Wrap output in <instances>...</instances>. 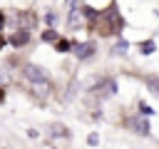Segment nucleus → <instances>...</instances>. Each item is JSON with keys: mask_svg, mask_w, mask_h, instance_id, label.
Segmentation results:
<instances>
[{"mask_svg": "<svg viewBox=\"0 0 159 149\" xmlns=\"http://www.w3.org/2000/svg\"><path fill=\"white\" fill-rule=\"evenodd\" d=\"M25 77L35 84V89H40V84H42V89L50 92V79H47V74H45L42 67H37V65H25Z\"/></svg>", "mask_w": 159, "mask_h": 149, "instance_id": "obj_1", "label": "nucleus"}, {"mask_svg": "<svg viewBox=\"0 0 159 149\" xmlns=\"http://www.w3.org/2000/svg\"><path fill=\"white\" fill-rule=\"evenodd\" d=\"M94 92L102 94V97H112V94L117 92V84H114V79H104V82H99V84L94 87Z\"/></svg>", "mask_w": 159, "mask_h": 149, "instance_id": "obj_2", "label": "nucleus"}, {"mask_svg": "<svg viewBox=\"0 0 159 149\" xmlns=\"http://www.w3.org/2000/svg\"><path fill=\"white\" fill-rule=\"evenodd\" d=\"M92 52H94V45H92V42H82V45H77V52H75V55H77L80 60H87Z\"/></svg>", "mask_w": 159, "mask_h": 149, "instance_id": "obj_3", "label": "nucleus"}, {"mask_svg": "<svg viewBox=\"0 0 159 149\" xmlns=\"http://www.w3.org/2000/svg\"><path fill=\"white\" fill-rule=\"evenodd\" d=\"M77 12H80V10L75 7V10H72V15H70V27H77V25H82V15H77Z\"/></svg>", "mask_w": 159, "mask_h": 149, "instance_id": "obj_4", "label": "nucleus"}, {"mask_svg": "<svg viewBox=\"0 0 159 149\" xmlns=\"http://www.w3.org/2000/svg\"><path fill=\"white\" fill-rule=\"evenodd\" d=\"M25 42H27V32L25 30L20 35H12V45H25Z\"/></svg>", "mask_w": 159, "mask_h": 149, "instance_id": "obj_5", "label": "nucleus"}, {"mask_svg": "<svg viewBox=\"0 0 159 149\" xmlns=\"http://www.w3.org/2000/svg\"><path fill=\"white\" fill-rule=\"evenodd\" d=\"M139 50H142L144 55H152V52H154V42H152V40H147V42H142V45H139Z\"/></svg>", "mask_w": 159, "mask_h": 149, "instance_id": "obj_6", "label": "nucleus"}, {"mask_svg": "<svg viewBox=\"0 0 159 149\" xmlns=\"http://www.w3.org/2000/svg\"><path fill=\"white\" fill-rule=\"evenodd\" d=\"M127 47H129V45H127V40H119V42L114 45V52H117V55H122V52H127Z\"/></svg>", "mask_w": 159, "mask_h": 149, "instance_id": "obj_7", "label": "nucleus"}, {"mask_svg": "<svg viewBox=\"0 0 159 149\" xmlns=\"http://www.w3.org/2000/svg\"><path fill=\"white\" fill-rule=\"evenodd\" d=\"M57 50H62V52L70 50V42H67V40H57Z\"/></svg>", "mask_w": 159, "mask_h": 149, "instance_id": "obj_8", "label": "nucleus"}, {"mask_svg": "<svg viewBox=\"0 0 159 149\" xmlns=\"http://www.w3.org/2000/svg\"><path fill=\"white\" fill-rule=\"evenodd\" d=\"M42 37H45V40H57V35H55V32H52V30H47V32H45V35H42Z\"/></svg>", "mask_w": 159, "mask_h": 149, "instance_id": "obj_9", "label": "nucleus"}, {"mask_svg": "<svg viewBox=\"0 0 159 149\" xmlns=\"http://www.w3.org/2000/svg\"><path fill=\"white\" fill-rule=\"evenodd\" d=\"M87 142H89V144L94 147V144H97V134H89V137H87Z\"/></svg>", "mask_w": 159, "mask_h": 149, "instance_id": "obj_10", "label": "nucleus"}, {"mask_svg": "<svg viewBox=\"0 0 159 149\" xmlns=\"http://www.w3.org/2000/svg\"><path fill=\"white\" fill-rule=\"evenodd\" d=\"M149 87H152V89H154V92L159 94V84H157V82H149Z\"/></svg>", "mask_w": 159, "mask_h": 149, "instance_id": "obj_11", "label": "nucleus"}, {"mask_svg": "<svg viewBox=\"0 0 159 149\" xmlns=\"http://www.w3.org/2000/svg\"><path fill=\"white\" fill-rule=\"evenodd\" d=\"M2 22H5V17H2V12H0V27H2Z\"/></svg>", "mask_w": 159, "mask_h": 149, "instance_id": "obj_12", "label": "nucleus"}, {"mask_svg": "<svg viewBox=\"0 0 159 149\" xmlns=\"http://www.w3.org/2000/svg\"><path fill=\"white\" fill-rule=\"evenodd\" d=\"M0 47H2V37H0Z\"/></svg>", "mask_w": 159, "mask_h": 149, "instance_id": "obj_13", "label": "nucleus"}]
</instances>
